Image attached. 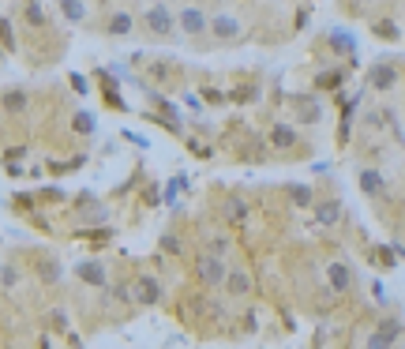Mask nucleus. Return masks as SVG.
Masks as SVG:
<instances>
[{
  "label": "nucleus",
  "instance_id": "nucleus-1",
  "mask_svg": "<svg viewBox=\"0 0 405 349\" xmlns=\"http://www.w3.org/2000/svg\"><path fill=\"white\" fill-rule=\"evenodd\" d=\"M196 274H199V282H203V286H222V282L229 278V267H225V259H222V255H199Z\"/></svg>",
  "mask_w": 405,
  "mask_h": 349
},
{
  "label": "nucleus",
  "instance_id": "nucleus-2",
  "mask_svg": "<svg viewBox=\"0 0 405 349\" xmlns=\"http://www.w3.org/2000/svg\"><path fill=\"white\" fill-rule=\"evenodd\" d=\"M177 19H180V15H173L169 8L154 4L150 12H146V31H150V34H169L173 26H177Z\"/></svg>",
  "mask_w": 405,
  "mask_h": 349
},
{
  "label": "nucleus",
  "instance_id": "nucleus-3",
  "mask_svg": "<svg viewBox=\"0 0 405 349\" xmlns=\"http://www.w3.org/2000/svg\"><path fill=\"white\" fill-rule=\"evenodd\" d=\"M132 297L139 300V305H158V300H162V286H158V278L143 274V278L132 286Z\"/></svg>",
  "mask_w": 405,
  "mask_h": 349
},
{
  "label": "nucleus",
  "instance_id": "nucleus-4",
  "mask_svg": "<svg viewBox=\"0 0 405 349\" xmlns=\"http://www.w3.org/2000/svg\"><path fill=\"white\" fill-rule=\"evenodd\" d=\"M327 282H330V289H334V293H345L349 286H353V271H349L345 267V263H330V267H327Z\"/></svg>",
  "mask_w": 405,
  "mask_h": 349
},
{
  "label": "nucleus",
  "instance_id": "nucleus-5",
  "mask_svg": "<svg viewBox=\"0 0 405 349\" xmlns=\"http://www.w3.org/2000/svg\"><path fill=\"white\" fill-rule=\"evenodd\" d=\"M76 274H79V278L83 282H87V286H105V267H101V263L98 259H87V263H79V267H76Z\"/></svg>",
  "mask_w": 405,
  "mask_h": 349
},
{
  "label": "nucleus",
  "instance_id": "nucleus-6",
  "mask_svg": "<svg viewBox=\"0 0 405 349\" xmlns=\"http://www.w3.org/2000/svg\"><path fill=\"white\" fill-rule=\"evenodd\" d=\"M180 31L184 34H203L207 31V15H203L199 8H184L180 12Z\"/></svg>",
  "mask_w": 405,
  "mask_h": 349
},
{
  "label": "nucleus",
  "instance_id": "nucleus-7",
  "mask_svg": "<svg viewBox=\"0 0 405 349\" xmlns=\"http://www.w3.org/2000/svg\"><path fill=\"white\" fill-rule=\"evenodd\" d=\"M210 31H214L218 38H236V34H241V23H236V15L222 12V15H214V23H210Z\"/></svg>",
  "mask_w": 405,
  "mask_h": 349
},
{
  "label": "nucleus",
  "instance_id": "nucleus-8",
  "mask_svg": "<svg viewBox=\"0 0 405 349\" xmlns=\"http://www.w3.org/2000/svg\"><path fill=\"white\" fill-rule=\"evenodd\" d=\"M338 218H342V203H338V199H323V203L316 207V222L319 225H334Z\"/></svg>",
  "mask_w": 405,
  "mask_h": 349
},
{
  "label": "nucleus",
  "instance_id": "nucleus-9",
  "mask_svg": "<svg viewBox=\"0 0 405 349\" xmlns=\"http://www.w3.org/2000/svg\"><path fill=\"white\" fill-rule=\"evenodd\" d=\"M225 286H229V297H244V293H252V278L244 271H229Z\"/></svg>",
  "mask_w": 405,
  "mask_h": 349
},
{
  "label": "nucleus",
  "instance_id": "nucleus-10",
  "mask_svg": "<svg viewBox=\"0 0 405 349\" xmlns=\"http://www.w3.org/2000/svg\"><path fill=\"white\" fill-rule=\"evenodd\" d=\"M394 79H398V71H394L390 64H375V68H372V87H375V90L394 87Z\"/></svg>",
  "mask_w": 405,
  "mask_h": 349
},
{
  "label": "nucleus",
  "instance_id": "nucleus-11",
  "mask_svg": "<svg viewBox=\"0 0 405 349\" xmlns=\"http://www.w3.org/2000/svg\"><path fill=\"white\" fill-rule=\"evenodd\" d=\"M361 188H364V196H379V191L386 188L383 173L379 169H361Z\"/></svg>",
  "mask_w": 405,
  "mask_h": 349
},
{
  "label": "nucleus",
  "instance_id": "nucleus-12",
  "mask_svg": "<svg viewBox=\"0 0 405 349\" xmlns=\"http://www.w3.org/2000/svg\"><path fill=\"white\" fill-rule=\"evenodd\" d=\"M270 143L278 146V151H289V146L297 143V132H293L289 124H278V128H274V132H270Z\"/></svg>",
  "mask_w": 405,
  "mask_h": 349
},
{
  "label": "nucleus",
  "instance_id": "nucleus-13",
  "mask_svg": "<svg viewBox=\"0 0 405 349\" xmlns=\"http://www.w3.org/2000/svg\"><path fill=\"white\" fill-rule=\"evenodd\" d=\"M60 12H64V19L79 23L83 15H87V8H83V0H60Z\"/></svg>",
  "mask_w": 405,
  "mask_h": 349
},
{
  "label": "nucleus",
  "instance_id": "nucleus-14",
  "mask_svg": "<svg viewBox=\"0 0 405 349\" xmlns=\"http://www.w3.org/2000/svg\"><path fill=\"white\" fill-rule=\"evenodd\" d=\"M4 109H8V113H23V109H26V94H23V90H8V94H4Z\"/></svg>",
  "mask_w": 405,
  "mask_h": 349
},
{
  "label": "nucleus",
  "instance_id": "nucleus-15",
  "mask_svg": "<svg viewBox=\"0 0 405 349\" xmlns=\"http://www.w3.org/2000/svg\"><path fill=\"white\" fill-rule=\"evenodd\" d=\"M330 45H334L338 53H353V49H356V42L349 38V34H342V31H334V34H330Z\"/></svg>",
  "mask_w": 405,
  "mask_h": 349
},
{
  "label": "nucleus",
  "instance_id": "nucleus-16",
  "mask_svg": "<svg viewBox=\"0 0 405 349\" xmlns=\"http://www.w3.org/2000/svg\"><path fill=\"white\" fill-rule=\"evenodd\" d=\"M38 274H42L45 282H57V278H60V263H57V259H42V263H38Z\"/></svg>",
  "mask_w": 405,
  "mask_h": 349
},
{
  "label": "nucleus",
  "instance_id": "nucleus-17",
  "mask_svg": "<svg viewBox=\"0 0 405 349\" xmlns=\"http://www.w3.org/2000/svg\"><path fill=\"white\" fill-rule=\"evenodd\" d=\"M132 31V15H113V19H109V34H128Z\"/></svg>",
  "mask_w": 405,
  "mask_h": 349
},
{
  "label": "nucleus",
  "instance_id": "nucleus-18",
  "mask_svg": "<svg viewBox=\"0 0 405 349\" xmlns=\"http://www.w3.org/2000/svg\"><path fill=\"white\" fill-rule=\"evenodd\" d=\"M289 196H293V203H297V207H308L311 203V188L308 185H293Z\"/></svg>",
  "mask_w": 405,
  "mask_h": 349
},
{
  "label": "nucleus",
  "instance_id": "nucleus-19",
  "mask_svg": "<svg viewBox=\"0 0 405 349\" xmlns=\"http://www.w3.org/2000/svg\"><path fill=\"white\" fill-rule=\"evenodd\" d=\"M26 23H31V26H45V12L38 8V0H31V4H26Z\"/></svg>",
  "mask_w": 405,
  "mask_h": 349
},
{
  "label": "nucleus",
  "instance_id": "nucleus-20",
  "mask_svg": "<svg viewBox=\"0 0 405 349\" xmlns=\"http://www.w3.org/2000/svg\"><path fill=\"white\" fill-rule=\"evenodd\" d=\"M71 124H76V132H83V135L94 132V117H90V113H76V121H71Z\"/></svg>",
  "mask_w": 405,
  "mask_h": 349
},
{
  "label": "nucleus",
  "instance_id": "nucleus-21",
  "mask_svg": "<svg viewBox=\"0 0 405 349\" xmlns=\"http://www.w3.org/2000/svg\"><path fill=\"white\" fill-rule=\"evenodd\" d=\"M364 349H390V338L379 334V330H372V334H368V342H364Z\"/></svg>",
  "mask_w": 405,
  "mask_h": 349
},
{
  "label": "nucleus",
  "instance_id": "nucleus-22",
  "mask_svg": "<svg viewBox=\"0 0 405 349\" xmlns=\"http://www.w3.org/2000/svg\"><path fill=\"white\" fill-rule=\"evenodd\" d=\"M372 31H375V38H398V26L386 23V19H383V23H375Z\"/></svg>",
  "mask_w": 405,
  "mask_h": 349
},
{
  "label": "nucleus",
  "instance_id": "nucleus-23",
  "mask_svg": "<svg viewBox=\"0 0 405 349\" xmlns=\"http://www.w3.org/2000/svg\"><path fill=\"white\" fill-rule=\"evenodd\" d=\"M319 87H323V90L342 87V76H338V71H323V76H319Z\"/></svg>",
  "mask_w": 405,
  "mask_h": 349
},
{
  "label": "nucleus",
  "instance_id": "nucleus-24",
  "mask_svg": "<svg viewBox=\"0 0 405 349\" xmlns=\"http://www.w3.org/2000/svg\"><path fill=\"white\" fill-rule=\"evenodd\" d=\"M0 34H4V49H15V34H12V23L0 19Z\"/></svg>",
  "mask_w": 405,
  "mask_h": 349
},
{
  "label": "nucleus",
  "instance_id": "nucleus-25",
  "mask_svg": "<svg viewBox=\"0 0 405 349\" xmlns=\"http://www.w3.org/2000/svg\"><path fill=\"white\" fill-rule=\"evenodd\" d=\"M15 282H19V271L12 263H4V289H15Z\"/></svg>",
  "mask_w": 405,
  "mask_h": 349
},
{
  "label": "nucleus",
  "instance_id": "nucleus-26",
  "mask_svg": "<svg viewBox=\"0 0 405 349\" xmlns=\"http://www.w3.org/2000/svg\"><path fill=\"white\" fill-rule=\"evenodd\" d=\"M379 334H386V338H390V342H394V338L402 334V327H398V323H383V327H379Z\"/></svg>",
  "mask_w": 405,
  "mask_h": 349
},
{
  "label": "nucleus",
  "instance_id": "nucleus-27",
  "mask_svg": "<svg viewBox=\"0 0 405 349\" xmlns=\"http://www.w3.org/2000/svg\"><path fill=\"white\" fill-rule=\"evenodd\" d=\"M375 259H383L386 267H390V263H394V248H375Z\"/></svg>",
  "mask_w": 405,
  "mask_h": 349
},
{
  "label": "nucleus",
  "instance_id": "nucleus-28",
  "mask_svg": "<svg viewBox=\"0 0 405 349\" xmlns=\"http://www.w3.org/2000/svg\"><path fill=\"white\" fill-rule=\"evenodd\" d=\"M162 248H165V252H180V241H177V237H165Z\"/></svg>",
  "mask_w": 405,
  "mask_h": 349
},
{
  "label": "nucleus",
  "instance_id": "nucleus-29",
  "mask_svg": "<svg viewBox=\"0 0 405 349\" xmlns=\"http://www.w3.org/2000/svg\"><path fill=\"white\" fill-rule=\"evenodd\" d=\"M53 327L64 330V327H68V316H64V312H53Z\"/></svg>",
  "mask_w": 405,
  "mask_h": 349
},
{
  "label": "nucleus",
  "instance_id": "nucleus-30",
  "mask_svg": "<svg viewBox=\"0 0 405 349\" xmlns=\"http://www.w3.org/2000/svg\"><path fill=\"white\" fill-rule=\"evenodd\" d=\"M71 87H76L79 94H87V79H83V76H71Z\"/></svg>",
  "mask_w": 405,
  "mask_h": 349
}]
</instances>
